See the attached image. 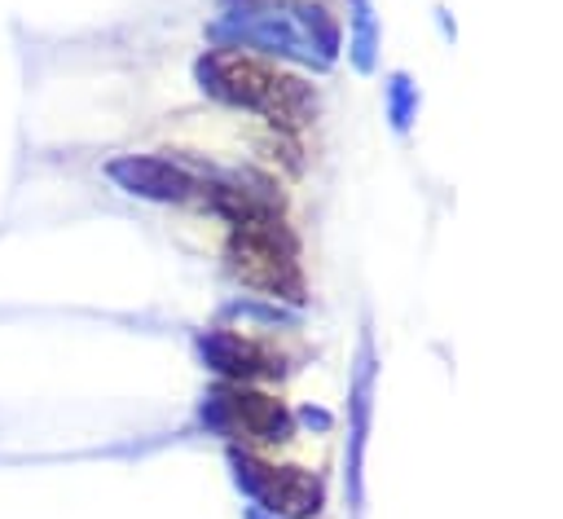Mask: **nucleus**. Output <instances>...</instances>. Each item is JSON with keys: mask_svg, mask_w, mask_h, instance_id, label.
<instances>
[{"mask_svg": "<svg viewBox=\"0 0 563 519\" xmlns=\"http://www.w3.org/2000/svg\"><path fill=\"white\" fill-rule=\"evenodd\" d=\"M207 422L220 427L224 435H242V440H286L290 435V418L277 400L260 396V391H242V387H224L207 400Z\"/></svg>", "mask_w": 563, "mask_h": 519, "instance_id": "3", "label": "nucleus"}, {"mask_svg": "<svg viewBox=\"0 0 563 519\" xmlns=\"http://www.w3.org/2000/svg\"><path fill=\"white\" fill-rule=\"evenodd\" d=\"M255 519H260V515H255Z\"/></svg>", "mask_w": 563, "mask_h": 519, "instance_id": "7", "label": "nucleus"}, {"mask_svg": "<svg viewBox=\"0 0 563 519\" xmlns=\"http://www.w3.org/2000/svg\"><path fill=\"white\" fill-rule=\"evenodd\" d=\"M238 466V484L273 515H290V519H303L321 506V484L308 475V471H295V466H268L251 453H238L233 457Z\"/></svg>", "mask_w": 563, "mask_h": 519, "instance_id": "2", "label": "nucleus"}, {"mask_svg": "<svg viewBox=\"0 0 563 519\" xmlns=\"http://www.w3.org/2000/svg\"><path fill=\"white\" fill-rule=\"evenodd\" d=\"M198 75L220 101L242 106V110H260L273 123H303L308 101H312L303 84L268 70L264 62H255L246 53H207L198 62Z\"/></svg>", "mask_w": 563, "mask_h": 519, "instance_id": "1", "label": "nucleus"}, {"mask_svg": "<svg viewBox=\"0 0 563 519\" xmlns=\"http://www.w3.org/2000/svg\"><path fill=\"white\" fill-rule=\"evenodd\" d=\"M110 176H114L123 189L141 194V198H172V202H180V198L207 189L198 176H189V172H185L180 163H172V158H119V163H110Z\"/></svg>", "mask_w": 563, "mask_h": 519, "instance_id": "4", "label": "nucleus"}, {"mask_svg": "<svg viewBox=\"0 0 563 519\" xmlns=\"http://www.w3.org/2000/svg\"><path fill=\"white\" fill-rule=\"evenodd\" d=\"M202 352L211 356L216 369H224V374H242V378H251V374H273V369H277L273 356H268L260 343L242 339V334H211V339L202 343Z\"/></svg>", "mask_w": 563, "mask_h": 519, "instance_id": "5", "label": "nucleus"}, {"mask_svg": "<svg viewBox=\"0 0 563 519\" xmlns=\"http://www.w3.org/2000/svg\"><path fill=\"white\" fill-rule=\"evenodd\" d=\"M409 110H413V92H409V79H391V114H396V123H400V128L409 123Z\"/></svg>", "mask_w": 563, "mask_h": 519, "instance_id": "6", "label": "nucleus"}]
</instances>
